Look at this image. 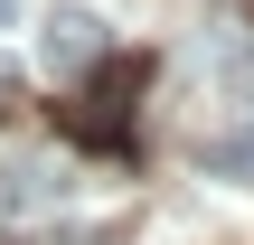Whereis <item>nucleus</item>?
<instances>
[{
    "label": "nucleus",
    "mask_w": 254,
    "mask_h": 245,
    "mask_svg": "<svg viewBox=\"0 0 254 245\" xmlns=\"http://www.w3.org/2000/svg\"><path fill=\"white\" fill-rule=\"evenodd\" d=\"M38 57H47L57 76H75V66H104V19H94V9H57V19L38 28Z\"/></svg>",
    "instance_id": "f03ea898"
},
{
    "label": "nucleus",
    "mask_w": 254,
    "mask_h": 245,
    "mask_svg": "<svg viewBox=\"0 0 254 245\" xmlns=\"http://www.w3.org/2000/svg\"><path fill=\"white\" fill-rule=\"evenodd\" d=\"M198 179L254 189V123H245V132H217V142H198Z\"/></svg>",
    "instance_id": "7ed1b4c3"
},
{
    "label": "nucleus",
    "mask_w": 254,
    "mask_h": 245,
    "mask_svg": "<svg viewBox=\"0 0 254 245\" xmlns=\"http://www.w3.org/2000/svg\"><path fill=\"white\" fill-rule=\"evenodd\" d=\"M9 19H19V0H0V28H9Z\"/></svg>",
    "instance_id": "20e7f679"
},
{
    "label": "nucleus",
    "mask_w": 254,
    "mask_h": 245,
    "mask_svg": "<svg viewBox=\"0 0 254 245\" xmlns=\"http://www.w3.org/2000/svg\"><path fill=\"white\" fill-rule=\"evenodd\" d=\"M132 76H141V66H104V85H94L85 104H66L57 123H66L85 151H123V142H132V104H123V94H132Z\"/></svg>",
    "instance_id": "f257e3e1"
}]
</instances>
